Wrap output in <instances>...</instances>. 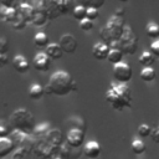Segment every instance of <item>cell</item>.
<instances>
[{"label":"cell","mask_w":159,"mask_h":159,"mask_svg":"<svg viewBox=\"0 0 159 159\" xmlns=\"http://www.w3.org/2000/svg\"><path fill=\"white\" fill-rule=\"evenodd\" d=\"M72 91H77V83L66 71H56L51 75L45 93L56 96H67Z\"/></svg>","instance_id":"1"},{"label":"cell","mask_w":159,"mask_h":159,"mask_svg":"<svg viewBox=\"0 0 159 159\" xmlns=\"http://www.w3.org/2000/svg\"><path fill=\"white\" fill-rule=\"evenodd\" d=\"M106 101L117 111L130 108L133 102L132 91L127 84L112 82L106 92Z\"/></svg>","instance_id":"2"},{"label":"cell","mask_w":159,"mask_h":159,"mask_svg":"<svg viewBox=\"0 0 159 159\" xmlns=\"http://www.w3.org/2000/svg\"><path fill=\"white\" fill-rule=\"evenodd\" d=\"M9 123L14 130H19L24 134L31 135L35 130V117L26 108H19L11 113Z\"/></svg>","instance_id":"3"},{"label":"cell","mask_w":159,"mask_h":159,"mask_svg":"<svg viewBox=\"0 0 159 159\" xmlns=\"http://www.w3.org/2000/svg\"><path fill=\"white\" fill-rule=\"evenodd\" d=\"M124 29H125V24L122 17L111 16L108 19L106 26L101 30L99 36L103 40V42L109 46L112 42H116L122 37Z\"/></svg>","instance_id":"4"},{"label":"cell","mask_w":159,"mask_h":159,"mask_svg":"<svg viewBox=\"0 0 159 159\" xmlns=\"http://www.w3.org/2000/svg\"><path fill=\"white\" fill-rule=\"evenodd\" d=\"M138 45H139V41H138L135 32L133 31L130 26L125 25L122 37L116 42H112L109 45V48L119 50L123 55H134L135 51L138 50Z\"/></svg>","instance_id":"5"},{"label":"cell","mask_w":159,"mask_h":159,"mask_svg":"<svg viewBox=\"0 0 159 159\" xmlns=\"http://www.w3.org/2000/svg\"><path fill=\"white\" fill-rule=\"evenodd\" d=\"M113 77L117 81V83L127 84L133 77V70L128 63L120 62L113 66Z\"/></svg>","instance_id":"6"},{"label":"cell","mask_w":159,"mask_h":159,"mask_svg":"<svg viewBox=\"0 0 159 159\" xmlns=\"http://www.w3.org/2000/svg\"><path fill=\"white\" fill-rule=\"evenodd\" d=\"M58 45L65 53H75L78 47V42H77L76 37L71 34H63L60 37Z\"/></svg>","instance_id":"7"},{"label":"cell","mask_w":159,"mask_h":159,"mask_svg":"<svg viewBox=\"0 0 159 159\" xmlns=\"http://www.w3.org/2000/svg\"><path fill=\"white\" fill-rule=\"evenodd\" d=\"M84 142V132L77 128H71L66 135V143L71 148H80Z\"/></svg>","instance_id":"8"},{"label":"cell","mask_w":159,"mask_h":159,"mask_svg":"<svg viewBox=\"0 0 159 159\" xmlns=\"http://www.w3.org/2000/svg\"><path fill=\"white\" fill-rule=\"evenodd\" d=\"M34 67L35 70H37L39 72H46L50 70L51 66V60L48 58V56L43 52H39L35 55L34 57Z\"/></svg>","instance_id":"9"},{"label":"cell","mask_w":159,"mask_h":159,"mask_svg":"<svg viewBox=\"0 0 159 159\" xmlns=\"http://www.w3.org/2000/svg\"><path fill=\"white\" fill-rule=\"evenodd\" d=\"M101 150H102L101 149V145L96 140H89L83 147V154L88 159H96V158H98L99 154H101Z\"/></svg>","instance_id":"10"},{"label":"cell","mask_w":159,"mask_h":159,"mask_svg":"<svg viewBox=\"0 0 159 159\" xmlns=\"http://www.w3.org/2000/svg\"><path fill=\"white\" fill-rule=\"evenodd\" d=\"M109 46L106 45L104 42H97L93 45L92 47V55L96 60L102 61V60H107L108 53H109Z\"/></svg>","instance_id":"11"},{"label":"cell","mask_w":159,"mask_h":159,"mask_svg":"<svg viewBox=\"0 0 159 159\" xmlns=\"http://www.w3.org/2000/svg\"><path fill=\"white\" fill-rule=\"evenodd\" d=\"M45 140L47 143H50L51 145L56 147V148H60L62 144H63V134L60 129H50V132L46 134L45 137Z\"/></svg>","instance_id":"12"},{"label":"cell","mask_w":159,"mask_h":159,"mask_svg":"<svg viewBox=\"0 0 159 159\" xmlns=\"http://www.w3.org/2000/svg\"><path fill=\"white\" fill-rule=\"evenodd\" d=\"M15 144L10 138H0V158H6L15 152Z\"/></svg>","instance_id":"13"},{"label":"cell","mask_w":159,"mask_h":159,"mask_svg":"<svg viewBox=\"0 0 159 159\" xmlns=\"http://www.w3.org/2000/svg\"><path fill=\"white\" fill-rule=\"evenodd\" d=\"M17 12H19L27 22H31V19H32V16H34L35 9H34L32 4H29V2H20L19 7H17Z\"/></svg>","instance_id":"14"},{"label":"cell","mask_w":159,"mask_h":159,"mask_svg":"<svg viewBox=\"0 0 159 159\" xmlns=\"http://www.w3.org/2000/svg\"><path fill=\"white\" fill-rule=\"evenodd\" d=\"M12 65H14V68L19 73H26L30 68V65H29L27 60L22 55H16L12 60Z\"/></svg>","instance_id":"15"},{"label":"cell","mask_w":159,"mask_h":159,"mask_svg":"<svg viewBox=\"0 0 159 159\" xmlns=\"http://www.w3.org/2000/svg\"><path fill=\"white\" fill-rule=\"evenodd\" d=\"M45 10H46L48 20L57 19L61 15V11H60L57 1H45Z\"/></svg>","instance_id":"16"},{"label":"cell","mask_w":159,"mask_h":159,"mask_svg":"<svg viewBox=\"0 0 159 159\" xmlns=\"http://www.w3.org/2000/svg\"><path fill=\"white\" fill-rule=\"evenodd\" d=\"M46 55L50 60H58L62 57L63 51L61 50L58 43H48V46L46 47Z\"/></svg>","instance_id":"17"},{"label":"cell","mask_w":159,"mask_h":159,"mask_svg":"<svg viewBox=\"0 0 159 159\" xmlns=\"http://www.w3.org/2000/svg\"><path fill=\"white\" fill-rule=\"evenodd\" d=\"M45 94V88L39 84V83H34L30 86L29 88V96L31 99H40L42 96Z\"/></svg>","instance_id":"18"},{"label":"cell","mask_w":159,"mask_h":159,"mask_svg":"<svg viewBox=\"0 0 159 159\" xmlns=\"http://www.w3.org/2000/svg\"><path fill=\"white\" fill-rule=\"evenodd\" d=\"M122 58H123V53L119 51V50H116V48H111L109 50V53H108V62L112 63L113 66L114 65H118L122 62Z\"/></svg>","instance_id":"19"},{"label":"cell","mask_w":159,"mask_h":159,"mask_svg":"<svg viewBox=\"0 0 159 159\" xmlns=\"http://www.w3.org/2000/svg\"><path fill=\"white\" fill-rule=\"evenodd\" d=\"M139 63L144 67H152V65L154 63V56L152 55V52L149 51L142 52L139 56Z\"/></svg>","instance_id":"20"},{"label":"cell","mask_w":159,"mask_h":159,"mask_svg":"<svg viewBox=\"0 0 159 159\" xmlns=\"http://www.w3.org/2000/svg\"><path fill=\"white\" fill-rule=\"evenodd\" d=\"M145 34L150 39H158L159 37V25L157 22H149L145 26Z\"/></svg>","instance_id":"21"},{"label":"cell","mask_w":159,"mask_h":159,"mask_svg":"<svg viewBox=\"0 0 159 159\" xmlns=\"http://www.w3.org/2000/svg\"><path fill=\"white\" fill-rule=\"evenodd\" d=\"M72 15H73V17H75L76 20H80V22H81L82 20L87 19V9L77 2V5L75 6V9H73V11H72Z\"/></svg>","instance_id":"22"},{"label":"cell","mask_w":159,"mask_h":159,"mask_svg":"<svg viewBox=\"0 0 159 159\" xmlns=\"http://www.w3.org/2000/svg\"><path fill=\"white\" fill-rule=\"evenodd\" d=\"M11 159H36V158L32 152L24 150V149H15Z\"/></svg>","instance_id":"23"},{"label":"cell","mask_w":159,"mask_h":159,"mask_svg":"<svg viewBox=\"0 0 159 159\" xmlns=\"http://www.w3.org/2000/svg\"><path fill=\"white\" fill-rule=\"evenodd\" d=\"M58 2V7H60V11H61V15H65V14H68L70 11H73L75 6L77 5V2L75 1H57Z\"/></svg>","instance_id":"24"},{"label":"cell","mask_w":159,"mask_h":159,"mask_svg":"<svg viewBox=\"0 0 159 159\" xmlns=\"http://www.w3.org/2000/svg\"><path fill=\"white\" fill-rule=\"evenodd\" d=\"M34 42L37 47H47L48 46V36L45 32H37L34 37Z\"/></svg>","instance_id":"25"},{"label":"cell","mask_w":159,"mask_h":159,"mask_svg":"<svg viewBox=\"0 0 159 159\" xmlns=\"http://www.w3.org/2000/svg\"><path fill=\"white\" fill-rule=\"evenodd\" d=\"M48 132H50V124H47V123H42V124L35 127L34 134H35V137H37L39 139H42V138L46 137V134H47Z\"/></svg>","instance_id":"26"},{"label":"cell","mask_w":159,"mask_h":159,"mask_svg":"<svg viewBox=\"0 0 159 159\" xmlns=\"http://www.w3.org/2000/svg\"><path fill=\"white\" fill-rule=\"evenodd\" d=\"M140 78L144 82H152L155 78V71L153 67H144L140 72Z\"/></svg>","instance_id":"27"},{"label":"cell","mask_w":159,"mask_h":159,"mask_svg":"<svg viewBox=\"0 0 159 159\" xmlns=\"http://www.w3.org/2000/svg\"><path fill=\"white\" fill-rule=\"evenodd\" d=\"M130 148H132V152L137 155L139 154H143L145 152V144L140 140V139H134L130 144Z\"/></svg>","instance_id":"28"},{"label":"cell","mask_w":159,"mask_h":159,"mask_svg":"<svg viewBox=\"0 0 159 159\" xmlns=\"http://www.w3.org/2000/svg\"><path fill=\"white\" fill-rule=\"evenodd\" d=\"M11 125L9 122H5L2 119H0V138H9V135L11 134Z\"/></svg>","instance_id":"29"},{"label":"cell","mask_w":159,"mask_h":159,"mask_svg":"<svg viewBox=\"0 0 159 159\" xmlns=\"http://www.w3.org/2000/svg\"><path fill=\"white\" fill-rule=\"evenodd\" d=\"M78 4L82 5V6H84L86 9H96V10H99V7L104 5V1L103 0H101V1L99 0H97V1L92 0V1H81Z\"/></svg>","instance_id":"30"},{"label":"cell","mask_w":159,"mask_h":159,"mask_svg":"<svg viewBox=\"0 0 159 159\" xmlns=\"http://www.w3.org/2000/svg\"><path fill=\"white\" fill-rule=\"evenodd\" d=\"M26 25H27V21L19 14V16L16 17V20L11 24V26L15 29V30H22V29H25L26 27Z\"/></svg>","instance_id":"31"},{"label":"cell","mask_w":159,"mask_h":159,"mask_svg":"<svg viewBox=\"0 0 159 159\" xmlns=\"http://www.w3.org/2000/svg\"><path fill=\"white\" fill-rule=\"evenodd\" d=\"M152 130H153V128H150L148 124H140V125L138 127V134H139L140 137H143V138L149 137V135L152 134Z\"/></svg>","instance_id":"32"},{"label":"cell","mask_w":159,"mask_h":159,"mask_svg":"<svg viewBox=\"0 0 159 159\" xmlns=\"http://www.w3.org/2000/svg\"><path fill=\"white\" fill-rule=\"evenodd\" d=\"M93 26H94L93 21H91V20H88V19H84V20H82V21L80 22V27H81V30H83V31H91V30L93 29Z\"/></svg>","instance_id":"33"},{"label":"cell","mask_w":159,"mask_h":159,"mask_svg":"<svg viewBox=\"0 0 159 159\" xmlns=\"http://www.w3.org/2000/svg\"><path fill=\"white\" fill-rule=\"evenodd\" d=\"M9 50V41L6 37H0V55H6Z\"/></svg>","instance_id":"34"},{"label":"cell","mask_w":159,"mask_h":159,"mask_svg":"<svg viewBox=\"0 0 159 159\" xmlns=\"http://www.w3.org/2000/svg\"><path fill=\"white\" fill-rule=\"evenodd\" d=\"M82 154H83V149L71 148V149H70V158H68V159H78Z\"/></svg>","instance_id":"35"},{"label":"cell","mask_w":159,"mask_h":159,"mask_svg":"<svg viewBox=\"0 0 159 159\" xmlns=\"http://www.w3.org/2000/svg\"><path fill=\"white\" fill-rule=\"evenodd\" d=\"M98 16H99L98 10H96V9H87V19H88V20L93 21V20H96Z\"/></svg>","instance_id":"36"},{"label":"cell","mask_w":159,"mask_h":159,"mask_svg":"<svg viewBox=\"0 0 159 159\" xmlns=\"http://www.w3.org/2000/svg\"><path fill=\"white\" fill-rule=\"evenodd\" d=\"M150 52H152L153 56L159 57V40L152 42V45H150Z\"/></svg>","instance_id":"37"},{"label":"cell","mask_w":159,"mask_h":159,"mask_svg":"<svg viewBox=\"0 0 159 159\" xmlns=\"http://www.w3.org/2000/svg\"><path fill=\"white\" fill-rule=\"evenodd\" d=\"M150 138L154 143H158L159 144V128H154L152 130V134H150Z\"/></svg>","instance_id":"38"},{"label":"cell","mask_w":159,"mask_h":159,"mask_svg":"<svg viewBox=\"0 0 159 159\" xmlns=\"http://www.w3.org/2000/svg\"><path fill=\"white\" fill-rule=\"evenodd\" d=\"M7 62H9V57H7V55H0V67L7 65Z\"/></svg>","instance_id":"39"},{"label":"cell","mask_w":159,"mask_h":159,"mask_svg":"<svg viewBox=\"0 0 159 159\" xmlns=\"http://www.w3.org/2000/svg\"><path fill=\"white\" fill-rule=\"evenodd\" d=\"M123 15H124V9H123V7H118V9H116V11H114V14H113V16L122 17V19H123Z\"/></svg>","instance_id":"40"}]
</instances>
